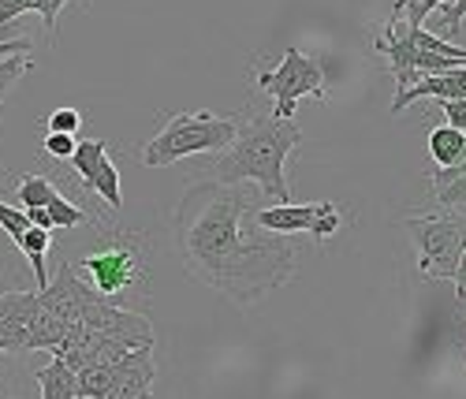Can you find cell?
<instances>
[{"label":"cell","instance_id":"cell-1","mask_svg":"<svg viewBox=\"0 0 466 399\" xmlns=\"http://www.w3.org/2000/svg\"><path fill=\"white\" fill-rule=\"evenodd\" d=\"M254 213V187L194 183L172 217L183 269L239 306L261 302L299 272L295 239L261 231Z\"/></svg>","mask_w":466,"mask_h":399},{"label":"cell","instance_id":"cell-2","mask_svg":"<svg viewBox=\"0 0 466 399\" xmlns=\"http://www.w3.org/2000/svg\"><path fill=\"white\" fill-rule=\"evenodd\" d=\"M299 142H302V131H299L295 119H277V116H261V112L247 116V124L239 119L236 142L220 153L213 176H217V183H228V187L254 183L258 194L277 198L280 206H288L291 183L284 176V165Z\"/></svg>","mask_w":466,"mask_h":399},{"label":"cell","instance_id":"cell-3","mask_svg":"<svg viewBox=\"0 0 466 399\" xmlns=\"http://www.w3.org/2000/svg\"><path fill=\"white\" fill-rule=\"evenodd\" d=\"M236 131H239L236 116L176 112L165 119V128L142 146L138 161L146 169H165V165H176L194 153H224L231 142H236Z\"/></svg>","mask_w":466,"mask_h":399},{"label":"cell","instance_id":"cell-4","mask_svg":"<svg viewBox=\"0 0 466 399\" xmlns=\"http://www.w3.org/2000/svg\"><path fill=\"white\" fill-rule=\"evenodd\" d=\"M142 239L135 235H112L105 239V247L90 251L79 269L86 272L90 288L108 302V299H127L135 288L146 284V254H142Z\"/></svg>","mask_w":466,"mask_h":399},{"label":"cell","instance_id":"cell-5","mask_svg":"<svg viewBox=\"0 0 466 399\" xmlns=\"http://www.w3.org/2000/svg\"><path fill=\"white\" fill-rule=\"evenodd\" d=\"M407 231L418 247V269L437 281H455L459 258L466 251V213H430V217H407Z\"/></svg>","mask_w":466,"mask_h":399},{"label":"cell","instance_id":"cell-6","mask_svg":"<svg viewBox=\"0 0 466 399\" xmlns=\"http://www.w3.org/2000/svg\"><path fill=\"white\" fill-rule=\"evenodd\" d=\"M258 87H261V94L273 97V105H277L273 116L277 119H291L295 105L302 97H325V71H321L318 60H309L306 53L288 49L284 60L273 71L258 75Z\"/></svg>","mask_w":466,"mask_h":399},{"label":"cell","instance_id":"cell-7","mask_svg":"<svg viewBox=\"0 0 466 399\" xmlns=\"http://www.w3.org/2000/svg\"><path fill=\"white\" fill-rule=\"evenodd\" d=\"M97 299H101V295H97L90 284H83V276L75 272V265L64 261V265L56 269V276L49 281V288L37 292V310L60 317V322H67V325H79L83 313H86Z\"/></svg>","mask_w":466,"mask_h":399},{"label":"cell","instance_id":"cell-8","mask_svg":"<svg viewBox=\"0 0 466 399\" xmlns=\"http://www.w3.org/2000/svg\"><path fill=\"white\" fill-rule=\"evenodd\" d=\"M79 325L90 329V332H97V336L120 340V343L131 347V351L153 347V329H149V322H146L142 313L120 306V302H105V299H97V302L83 313V322H79Z\"/></svg>","mask_w":466,"mask_h":399},{"label":"cell","instance_id":"cell-9","mask_svg":"<svg viewBox=\"0 0 466 399\" xmlns=\"http://www.w3.org/2000/svg\"><path fill=\"white\" fill-rule=\"evenodd\" d=\"M153 381H157L153 347L131 351L120 363H112V384L105 399H153Z\"/></svg>","mask_w":466,"mask_h":399},{"label":"cell","instance_id":"cell-10","mask_svg":"<svg viewBox=\"0 0 466 399\" xmlns=\"http://www.w3.org/2000/svg\"><path fill=\"white\" fill-rule=\"evenodd\" d=\"M34 313H37V292L0 295V354L26 351Z\"/></svg>","mask_w":466,"mask_h":399},{"label":"cell","instance_id":"cell-11","mask_svg":"<svg viewBox=\"0 0 466 399\" xmlns=\"http://www.w3.org/2000/svg\"><path fill=\"white\" fill-rule=\"evenodd\" d=\"M421 97H433V101H462L466 97V67H451V71H441V75H425L418 83L392 97V112H403L407 105L421 101Z\"/></svg>","mask_w":466,"mask_h":399},{"label":"cell","instance_id":"cell-12","mask_svg":"<svg viewBox=\"0 0 466 399\" xmlns=\"http://www.w3.org/2000/svg\"><path fill=\"white\" fill-rule=\"evenodd\" d=\"M318 213H321V202H306V206H268V210H258L254 220L261 231H273V235H299V231H309L318 224Z\"/></svg>","mask_w":466,"mask_h":399},{"label":"cell","instance_id":"cell-13","mask_svg":"<svg viewBox=\"0 0 466 399\" xmlns=\"http://www.w3.org/2000/svg\"><path fill=\"white\" fill-rule=\"evenodd\" d=\"M34 377H37V388H42V399H79V373L67 363H60V358H53Z\"/></svg>","mask_w":466,"mask_h":399},{"label":"cell","instance_id":"cell-14","mask_svg":"<svg viewBox=\"0 0 466 399\" xmlns=\"http://www.w3.org/2000/svg\"><path fill=\"white\" fill-rule=\"evenodd\" d=\"M23 254H26V261H30V269H34V281H37V292L42 288H49V269H46V254H49V247H53V231H46V228H26V235L15 243Z\"/></svg>","mask_w":466,"mask_h":399},{"label":"cell","instance_id":"cell-15","mask_svg":"<svg viewBox=\"0 0 466 399\" xmlns=\"http://www.w3.org/2000/svg\"><path fill=\"white\" fill-rule=\"evenodd\" d=\"M462 149H466V135L462 131H455L448 124L430 131V157H433L441 169H451L459 157H462Z\"/></svg>","mask_w":466,"mask_h":399},{"label":"cell","instance_id":"cell-16","mask_svg":"<svg viewBox=\"0 0 466 399\" xmlns=\"http://www.w3.org/2000/svg\"><path fill=\"white\" fill-rule=\"evenodd\" d=\"M86 190L90 194H97L101 202L108 206V210H124V190H120V172H116V165H112V157H105L101 161V169L94 172V179L86 183Z\"/></svg>","mask_w":466,"mask_h":399},{"label":"cell","instance_id":"cell-17","mask_svg":"<svg viewBox=\"0 0 466 399\" xmlns=\"http://www.w3.org/2000/svg\"><path fill=\"white\" fill-rule=\"evenodd\" d=\"M105 157H108V142H105V138H86V142L75 146V153H71V169H75V176L83 179V190H86V183L94 179V172L101 169Z\"/></svg>","mask_w":466,"mask_h":399},{"label":"cell","instance_id":"cell-18","mask_svg":"<svg viewBox=\"0 0 466 399\" xmlns=\"http://www.w3.org/2000/svg\"><path fill=\"white\" fill-rule=\"evenodd\" d=\"M15 194H19V206H23V210H46L60 190H56V183L46 179V176H23V179L15 183Z\"/></svg>","mask_w":466,"mask_h":399},{"label":"cell","instance_id":"cell-19","mask_svg":"<svg viewBox=\"0 0 466 399\" xmlns=\"http://www.w3.org/2000/svg\"><path fill=\"white\" fill-rule=\"evenodd\" d=\"M112 384V366H86L79 370V399H105Z\"/></svg>","mask_w":466,"mask_h":399},{"label":"cell","instance_id":"cell-20","mask_svg":"<svg viewBox=\"0 0 466 399\" xmlns=\"http://www.w3.org/2000/svg\"><path fill=\"white\" fill-rule=\"evenodd\" d=\"M46 210H49V217H53V228H79V224H86V210H79L75 202H67L64 194H56Z\"/></svg>","mask_w":466,"mask_h":399},{"label":"cell","instance_id":"cell-21","mask_svg":"<svg viewBox=\"0 0 466 399\" xmlns=\"http://www.w3.org/2000/svg\"><path fill=\"white\" fill-rule=\"evenodd\" d=\"M30 56H8V60H0V101L8 97V90L19 83V78L30 71Z\"/></svg>","mask_w":466,"mask_h":399},{"label":"cell","instance_id":"cell-22","mask_svg":"<svg viewBox=\"0 0 466 399\" xmlns=\"http://www.w3.org/2000/svg\"><path fill=\"white\" fill-rule=\"evenodd\" d=\"M339 224H343V213H339V206H336V202H321L318 224L309 228V235H314L318 243H325V239H332V235L339 231Z\"/></svg>","mask_w":466,"mask_h":399},{"label":"cell","instance_id":"cell-23","mask_svg":"<svg viewBox=\"0 0 466 399\" xmlns=\"http://www.w3.org/2000/svg\"><path fill=\"white\" fill-rule=\"evenodd\" d=\"M83 128V112L79 108H56L49 119H46V131L49 135H75Z\"/></svg>","mask_w":466,"mask_h":399},{"label":"cell","instance_id":"cell-24","mask_svg":"<svg viewBox=\"0 0 466 399\" xmlns=\"http://www.w3.org/2000/svg\"><path fill=\"white\" fill-rule=\"evenodd\" d=\"M0 228L8 231V239L12 243H19V239L26 235V228H30V217H26V210L19 213L15 206H8V202H0Z\"/></svg>","mask_w":466,"mask_h":399},{"label":"cell","instance_id":"cell-25","mask_svg":"<svg viewBox=\"0 0 466 399\" xmlns=\"http://www.w3.org/2000/svg\"><path fill=\"white\" fill-rule=\"evenodd\" d=\"M34 5H37V0H0V42H12L8 26H12L19 15L34 12Z\"/></svg>","mask_w":466,"mask_h":399},{"label":"cell","instance_id":"cell-26","mask_svg":"<svg viewBox=\"0 0 466 399\" xmlns=\"http://www.w3.org/2000/svg\"><path fill=\"white\" fill-rule=\"evenodd\" d=\"M437 202L441 210H466V176H459L448 187H437Z\"/></svg>","mask_w":466,"mask_h":399},{"label":"cell","instance_id":"cell-27","mask_svg":"<svg viewBox=\"0 0 466 399\" xmlns=\"http://www.w3.org/2000/svg\"><path fill=\"white\" fill-rule=\"evenodd\" d=\"M75 135H49L46 131V142H42V149H46V157H56V161H71V153H75Z\"/></svg>","mask_w":466,"mask_h":399},{"label":"cell","instance_id":"cell-28","mask_svg":"<svg viewBox=\"0 0 466 399\" xmlns=\"http://www.w3.org/2000/svg\"><path fill=\"white\" fill-rule=\"evenodd\" d=\"M437 105H441V112L448 119V128H455V131L466 135V97L462 101H437Z\"/></svg>","mask_w":466,"mask_h":399},{"label":"cell","instance_id":"cell-29","mask_svg":"<svg viewBox=\"0 0 466 399\" xmlns=\"http://www.w3.org/2000/svg\"><path fill=\"white\" fill-rule=\"evenodd\" d=\"M30 53V42L26 37H12V42H0V60H8V56H26Z\"/></svg>","mask_w":466,"mask_h":399},{"label":"cell","instance_id":"cell-30","mask_svg":"<svg viewBox=\"0 0 466 399\" xmlns=\"http://www.w3.org/2000/svg\"><path fill=\"white\" fill-rule=\"evenodd\" d=\"M455 295H459V302H466V251H462L459 269H455Z\"/></svg>","mask_w":466,"mask_h":399},{"label":"cell","instance_id":"cell-31","mask_svg":"<svg viewBox=\"0 0 466 399\" xmlns=\"http://www.w3.org/2000/svg\"><path fill=\"white\" fill-rule=\"evenodd\" d=\"M26 217H30V224H34V228L53 231V217H49V210H26Z\"/></svg>","mask_w":466,"mask_h":399}]
</instances>
